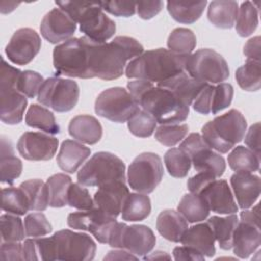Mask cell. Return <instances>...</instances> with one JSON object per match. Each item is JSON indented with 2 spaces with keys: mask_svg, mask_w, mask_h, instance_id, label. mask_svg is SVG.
Wrapping results in <instances>:
<instances>
[{
  "mask_svg": "<svg viewBox=\"0 0 261 261\" xmlns=\"http://www.w3.org/2000/svg\"><path fill=\"white\" fill-rule=\"evenodd\" d=\"M82 39L87 51L90 79L116 80L123 74L126 62L144 52L143 46L127 36H117L109 43H99L86 36Z\"/></svg>",
  "mask_w": 261,
  "mask_h": 261,
  "instance_id": "1",
  "label": "cell"
},
{
  "mask_svg": "<svg viewBox=\"0 0 261 261\" xmlns=\"http://www.w3.org/2000/svg\"><path fill=\"white\" fill-rule=\"evenodd\" d=\"M127 90L138 105L160 124L178 123L188 118L189 106L165 88L145 80H136L127 83Z\"/></svg>",
  "mask_w": 261,
  "mask_h": 261,
  "instance_id": "2",
  "label": "cell"
},
{
  "mask_svg": "<svg viewBox=\"0 0 261 261\" xmlns=\"http://www.w3.org/2000/svg\"><path fill=\"white\" fill-rule=\"evenodd\" d=\"M188 56L163 48L148 50L128 62L125 75L128 79L145 80L158 84L186 71Z\"/></svg>",
  "mask_w": 261,
  "mask_h": 261,
  "instance_id": "3",
  "label": "cell"
},
{
  "mask_svg": "<svg viewBox=\"0 0 261 261\" xmlns=\"http://www.w3.org/2000/svg\"><path fill=\"white\" fill-rule=\"evenodd\" d=\"M246 129L244 115L237 109H230L208 121L202 127V137L211 149L225 154L244 139Z\"/></svg>",
  "mask_w": 261,
  "mask_h": 261,
  "instance_id": "4",
  "label": "cell"
},
{
  "mask_svg": "<svg viewBox=\"0 0 261 261\" xmlns=\"http://www.w3.org/2000/svg\"><path fill=\"white\" fill-rule=\"evenodd\" d=\"M21 71L2 59L0 71V118L1 121L15 125L21 122L28 100L17 90Z\"/></svg>",
  "mask_w": 261,
  "mask_h": 261,
  "instance_id": "5",
  "label": "cell"
},
{
  "mask_svg": "<svg viewBox=\"0 0 261 261\" xmlns=\"http://www.w3.org/2000/svg\"><path fill=\"white\" fill-rule=\"evenodd\" d=\"M113 181H125L123 161L110 152H97L77 172V182L84 187H102Z\"/></svg>",
  "mask_w": 261,
  "mask_h": 261,
  "instance_id": "6",
  "label": "cell"
},
{
  "mask_svg": "<svg viewBox=\"0 0 261 261\" xmlns=\"http://www.w3.org/2000/svg\"><path fill=\"white\" fill-rule=\"evenodd\" d=\"M185 70L195 80L207 84H220L229 76L226 60L212 49H200L190 54Z\"/></svg>",
  "mask_w": 261,
  "mask_h": 261,
  "instance_id": "7",
  "label": "cell"
},
{
  "mask_svg": "<svg viewBox=\"0 0 261 261\" xmlns=\"http://www.w3.org/2000/svg\"><path fill=\"white\" fill-rule=\"evenodd\" d=\"M140 110V106L130 93L113 87L102 91L95 101V112L110 121L123 123Z\"/></svg>",
  "mask_w": 261,
  "mask_h": 261,
  "instance_id": "8",
  "label": "cell"
},
{
  "mask_svg": "<svg viewBox=\"0 0 261 261\" xmlns=\"http://www.w3.org/2000/svg\"><path fill=\"white\" fill-rule=\"evenodd\" d=\"M107 244L113 248L124 249L139 257L147 255L154 249L156 238L147 225H126L123 222L116 221Z\"/></svg>",
  "mask_w": 261,
  "mask_h": 261,
  "instance_id": "9",
  "label": "cell"
},
{
  "mask_svg": "<svg viewBox=\"0 0 261 261\" xmlns=\"http://www.w3.org/2000/svg\"><path fill=\"white\" fill-rule=\"evenodd\" d=\"M162 177V161L159 155L155 153H142L128 166L127 182L130 189L138 193H152L161 182Z\"/></svg>",
  "mask_w": 261,
  "mask_h": 261,
  "instance_id": "10",
  "label": "cell"
},
{
  "mask_svg": "<svg viewBox=\"0 0 261 261\" xmlns=\"http://www.w3.org/2000/svg\"><path fill=\"white\" fill-rule=\"evenodd\" d=\"M53 65L57 74L90 79L87 51L82 37L69 39L57 45L53 50Z\"/></svg>",
  "mask_w": 261,
  "mask_h": 261,
  "instance_id": "11",
  "label": "cell"
},
{
  "mask_svg": "<svg viewBox=\"0 0 261 261\" xmlns=\"http://www.w3.org/2000/svg\"><path fill=\"white\" fill-rule=\"evenodd\" d=\"M80 88L76 82L61 77H48L42 85L38 101L57 112H67L79 101Z\"/></svg>",
  "mask_w": 261,
  "mask_h": 261,
  "instance_id": "12",
  "label": "cell"
},
{
  "mask_svg": "<svg viewBox=\"0 0 261 261\" xmlns=\"http://www.w3.org/2000/svg\"><path fill=\"white\" fill-rule=\"evenodd\" d=\"M56 245L57 260H93L96 254V244L87 233L61 229L53 234Z\"/></svg>",
  "mask_w": 261,
  "mask_h": 261,
  "instance_id": "13",
  "label": "cell"
},
{
  "mask_svg": "<svg viewBox=\"0 0 261 261\" xmlns=\"http://www.w3.org/2000/svg\"><path fill=\"white\" fill-rule=\"evenodd\" d=\"M116 218L106 215L97 207L90 210L72 212L67 216V225L73 229L90 231L102 244H107Z\"/></svg>",
  "mask_w": 261,
  "mask_h": 261,
  "instance_id": "14",
  "label": "cell"
},
{
  "mask_svg": "<svg viewBox=\"0 0 261 261\" xmlns=\"http://www.w3.org/2000/svg\"><path fill=\"white\" fill-rule=\"evenodd\" d=\"M41 45V38L35 30L21 28L12 35L6 45L5 53L12 63L27 65L39 53Z\"/></svg>",
  "mask_w": 261,
  "mask_h": 261,
  "instance_id": "15",
  "label": "cell"
},
{
  "mask_svg": "<svg viewBox=\"0 0 261 261\" xmlns=\"http://www.w3.org/2000/svg\"><path fill=\"white\" fill-rule=\"evenodd\" d=\"M58 139L41 132H25L18 142L17 150L22 158L30 161H47L54 157Z\"/></svg>",
  "mask_w": 261,
  "mask_h": 261,
  "instance_id": "16",
  "label": "cell"
},
{
  "mask_svg": "<svg viewBox=\"0 0 261 261\" xmlns=\"http://www.w3.org/2000/svg\"><path fill=\"white\" fill-rule=\"evenodd\" d=\"M79 23L80 31L86 37L99 43H104L110 39L116 30L114 20L103 12L100 2H92V5L82 16Z\"/></svg>",
  "mask_w": 261,
  "mask_h": 261,
  "instance_id": "17",
  "label": "cell"
},
{
  "mask_svg": "<svg viewBox=\"0 0 261 261\" xmlns=\"http://www.w3.org/2000/svg\"><path fill=\"white\" fill-rule=\"evenodd\" d=\"M76 30V22L60 8H53L43 17L40 24L41 35L51 44L68 41Z\"/></svg>",
  "mask_w": 261,
  "mask_h": 261,
  "instance_id": "18",
  "label": "cell"
},
{
  "mask_svg": "<svg viewBox=\"0 0 261 261\" xmlns=\"http://www.w3.org/2000/svg\"><path fill=\"white\" fill-rule=\"evenodd\" d=\"M199 195L209 210L219 214H233L238 212L232 193L228 184L224 179H213L204 186Z\"/></svg>",
  "mask_w": 261,
  "mask_h": 261,
  "instance_id": "19",
  "label": "cell"
},
{
  "mask_svg": "<svg viewBox=\"0 0 261 261\" xmlns=\"http://www.w3.org/2000/svg\"><path fill=\"white\" fill-rule=\"evenodd\" d=\"M129 191L125 181H113L102 187L94 195V206L106 215L116 218L122 210Z\"/></svg>",
  "mask_w": 261,
  "mask_h": 261,
  "instance_id": "20",
  "label": "cell"
},
{
  "mask_svg": "<svg viewBox=\"0 0 261 261\" xmlns=\"http://www.w3.org/2000/svg\"><path fill=\"white\" fill-rule=\"evenodd\" d=\"M230 185L239 207L248 209L260 196L261 179L251 172H236L230 177Z\"/></svg>",
  "mask_w": 261,
  "mask_h": 261,
  "instance_id": "21",
  "label": "cell"
},
{
  "mask_svg": "<svg viewBox=\"0 0 261 261\" xmlns=\"http://www.w3.org/2000/svg\"><path fill=\"white\" fill-rule=\"evenodd\" d=\"M261 244L260 225L239 220L232 236V249L236 256L245 259L252 255Z\"/></svg>",
  "mask_w": 261,
  "mask_h": 261,
  "instance_id": "22",
  "label": "cell"
},
{
  "mask_svg": "<svg viewBox=\"0 0 261 261\" xmlns=\"http://www.w3.org/2000/svg\"><path fill=\"white\" fill-rule=\"evenodd\" d=\"M207 85V83L195 80L186 71L157 84L158 87L171 91L187 106L193 104L194 100Z\"/></svg>",
  "mask_w": 261,
  "mask_h": 261,
  "instance_id": "23",
  "label": "cell"
},
{
  "mask_svg": "<svg viewBox=\"0 0 261 261\" xmlns=\"http://www.w3.org/2000/svg\"><path fill=\"white\" fill-rule=\"evenodd\" d=\"M180 242L184 246L193 248L204 256L212 257L215 254V238L207 222L199 223L187 228Z\"/></svg>",
  "mask_w": 261,
  "mask_h": 261,
  "instance_id": "24",
  "label": "cell"
},
{
  "mask_svg": "<svg viewBox=\"0 0 261 261\" xmlns=\"http://www.w3.org/2000/svg\"><path fill=\"white\" fill-rule=\"evenodd\" d=\"M90 154V148L84 146L82 143L73 140H65L60 146L56 161L61 170L73 173L85 162Z\"/></svg>",
  "mask_w": 261,
  "mask_h": 261,
  "instance_id": "25",
  "label": "cell"
},
{
  "mask_svg": "<svg viewBox=\"0 0 261 261\" xmlns=\"http://www.w3.org/2000/svg\"><path fill=\"white\" fill-rule=\"evenodd\" d=\"M68 133L73 139L81 143L94 145L102 138V125L96 117L82 114L70 120Z\"/></svg>",
  "mask_w": 261,
  "mask_h": 261,
  "instance_id": "26",
  "label": "cell"
},
{
  "mask_svg": "<svg viewBox=\"0 0 261 261\" xmlns=\"http://www.w3.org/2000/svg\"><path fill=\"white\" fill-rule=\"evenodd\" d=\"M156 228L167 241L178 243L188 228V221L178 211L166 209L159 213L156 220Z\"/></svg>",
  "mask_w": 261,
  "mask_h": 261,
  "instance_id": "27",
  "label": "cell"
},
{
  "mask_svg": "<svg viewBox=\"0 0 261 261\" xmlns=\"http://www.w3.org/2000/svg\"><path fill=\"white\" fill-rule=\"evenodd\" d=\"M22 163L19 158L14 155L11 142L2 137L0 152V179L1 182L12 185L14 180L21 174Z\"/></svg>",
  "mask_w": 261,
  "mask_h": 261,
  "instance_id": "28",
  "label": "cell"
},
{
  "mask_svg": "<svg viewBox=\"0 0 261 261\" xmlns=\"http://www.w3.org/2000/svg\"><path fill=\"white\" fill-rule=\"evenodd\" d=\"M237 1H212L208 6V20L216 28L231 29L238 15Z\"/></svg>",
  "mask_w": 261,
  "mask_h": 261,
  "instance_id": "29",
  "label": "cell"
},
{
  "mask_svg": "<svg viewBox=\"0 0 261 261\" xmlns=\"http://www.w3.org/2000/svg\"><path fill=\"white\" fill-rule=\"evenodd\" d=\"M207 223L210 225L214 238L222 250H229L232 247V236L239 223L238 216L229 214L226 217L212 216Z\"/></svg>",
  "mask_w": 261,
  "mask_h": 261,
  "instance_id": "30",
  "label": "cell"
},
{
  "mask_svg": "<svg viewBox=\"0 0 261 261\" xmlns=\"http://www.w3.org/2000/svg\"><path fill=\"white\" fill-rule=\"evenodd\" d=\"M196 171L209 172L215 177H220L225 171V160L224 158L213 152L209 146L203 148L191 158Z\"/></svg>",
  "mask_w": 261,
  "mask_h": 261,
  "instance_id": "31",
  "label": "cell"
},
{
  "mask_svg": "<svg viewBox=\"0 0 261 261\" xmlns=\"http://www.w3.org/2000/svg\"><path fill=\"white\" fill-rule=\"evenodd\" d=\"M151 201L147 194L132 193L126 197L122 210L121 218L125 221H142L150 215Z\"/></svg>",
  "mask_w": 261,
  "mask_h": 261,
  "instance_id": "32",
  "label": "cell"
},
{
  "mask_svg": "<svg viewBox=\"0 0 261 261\" xmlns=\"http://www.w3.org/2000/svg\"><path fill=\"white\" fill-rule=\"evenodd\" d=\"M27 125L44 130L49 135L60 133V126L56 122L54 114L47 108L38 104H32L25 114Z\"/></svg>",
  "mask_w": 261,
  "mask_h": 261,
  "instance_id": "33",
  "label": "cell"
},
{
  "mask_svg": "<svg viewBox=\"0 0 261 261\" xmlns=\"http://www.w3.org/2000/svg\"><path fill=\"white\" fill-rule=\"evenodd\" d=\"M207 1L200 2H167V10L170 16L179 23L191 24L202 15Z\"/></svg>",
  "mask_w": 261,
  "mask_h": 261,
  "instance_id": "34",
  "label": "cell"
},
{
  "mask_svg": "<svg viewBox=\"0 0 261 261\" xmlns=\"http://www.w3.org/2000/svg\"><path fill=\"white\" fill-rule=\"evenodd\" d=\"M177 211L188 222L195 223L205 220L209 215V208L197 194H186L178 203Z\"/></svg>",
  "mask_w": 261,
  "mask_h": 261,
  "instance_id": "35",
  "label": "cell"
},
{
  "mask_svg": "<svg viewBox=\"0 0 261 261\" xmlns=\"http://www.w3.org/2000/svg\"><path fill=\"white\" fill-rule=\"evenodd\" d=\"M229 167L236 172H254L259 170L260 155L244 146H237L227 157Z\"/></svg>",
  "mask_w": 261,
  "mask_h": 261,
  "instance_id": "36",
  "label": "cell"
},
{
  "mask_svg": "<svg viewBox=\"0 0 261 261\" xmlns=\"http://www.w3.org/2000/svg\"><path fill=\"white\" fill-rule=\"evenodd\" d=\"M70 176L64 173H56L47 179V192L49 206L61 208L67 205V194L71 185Z\"/></svg>",
  "mask_w": 261,
  "mask_h": 261,
  "instance_id": "37",
  "label": "cell"
},
{
  "mask_svg": "<svg viewBox=\"0 0 261 261\" xmlns=\"http://www.w3.org/2000/svg\"><path fill=\"white\" fill-rule=\"evenodd\" d=\"M19 188L24 192L31 211H44L49 205L46 184L41 179H29L20 184Z\"/></svg>",
  "mask_w": 261,
  "mask_h": 261,
  "instance_id": "38",
  "label": "cell"
},
{
  "mask_svg": "<svg viewBox=\"0 0 261 261\" xmlns=\"http://www.w3.org/2000/svg\"><path fill=\"white\" fill-rule=\"evenodd\" d=\"M236 80L239 86L248 92H256L261 87V63L247 59L246 63L236 71Z\"/></svg>",
  "mask_w": 261,
  "mask_h": 261,
  "instance_id": "39",
  "label": "cell"
},
{
  "mask_svg": "<svg viewBox=\"0 0 261 261\" xmlns=\"http://www.w3.org/2000/svg\"><path fill=\"white\" fill-rule=\"evenodd\" d=\"M236 31L241 37H248L257 29L259 22L258 7L251 1H245L238 9Z\"/></svg>",
  "mask_w": 261,
  "mask_h": 261,
  "instance_id": "40",
  "label": "cell"
},
{
  "mask_svg": "<svg viewBox=\"0 0 261 261\" xmlns=\"http://www.w3.org/2000/svg\"><path fill=\"white\" fill-rule=\"evenodd\" d=\"M1 194V208L3 211L15 215H24L30 210L28 198L20 188H4Z\"/></svg>",
  "mask_w": 261,
  "mask_h": 261,
  "instance_id": "41",
  "label": "cell"
},
{
  "mask_svg": "<svg viewBox=\"0 0 261 261\" xmlns=\"http://www.w3.org/2000/svg\"><path fill=\"white\" fill-rule=\"evenodd\" d=\"M197 44L192 30L186 28L174 29L167 39V47L171 52L179 55H190Z\"/></svg>",
  "mask_w": 261,
  "mask_h": 261,
  "instance_id": "42",
  "label": "cell"
},
{
  "mask_svg": "<svg viewBox=\"0 0 261 261\" xmlns=\"http://www.w3.org/2000/svg\"><path fill=\"white\" fill-rule=\"evenodd\" d=\"M164 163L168 173L176 178L187 176L192 161L190 157L179 148H171L164 155Z\"/></svg>",
  "mask_w": 261,
  "mask_h": 261,
  "instance_id": "43",
  "label": "cell"
},
{
  "mask_svg": "<svg viewBox=\"0 0 261 261\" xmlns=\"http://www.w3.org/2000/svg\"><path fill=\"white\" fill-rule=\"evenodd\" d=\"M2 242H19L24 239L25 230L22 220L15 214H3L0 217Z\"/></svg>",
  "mask_w": 261,
  "mask_h": 261,
  "instance_id": "44",
  "label": "cell"
},
{
  "mask_svg": "<svg viewBox=\"0 0 261 261\" xmlns=\"http://www.w3.org/2000/svg\"><path fill=\"white\" fill-rule=\"evenodd\" d=\"M156 123V119L150 113L140 109L127 120V127L134 136L139 138H148L154 133Z\"/></svg>",
  "mask_w": 261,
  "mask_h": 261,
  "instance_id": "45",
  "label": "cell"
},
{
  "mask_svg": "<svg viewBox=\"0 0 261 261\" xmlns=\"http://www.w3.org/2000/svg\"><path fill=\"white\" fill-rule=\"evenodd\" d=\"M188 130L187 124H161L155 130V139L166 147H173L187 136Z\"/></svg>",
  "mask_w": 261,
  "mask_h": 261,
  "instance_id": "46",
  "label": "cell"
},
{
  "mask_svg": "<svg viewBox=\"0 0 261 261\" xmlns=\"http://www.w3.org/2000/svg\"><path fill=\"white\" fill-rule=\"evenodd\" d=\"M43 76L34 70L21 71L18 82L17 90L28 98H35L44 83Z\"/></svg>",
  "mask_w": 261,
  "mask_h": 261,
  "instance_id": "47",
  "label": "cell"
},
{
  "mask_svg": "<svg viewBox=\"0 0 261 261\" xmlns=\"http://www.w3.org/2000/svg\"><path fill=\"white\" fill-rule=\"evenodd\" d=\"M24 230L27 237L39 238L52 231V225L43 213H31L24 218Z\"/></svg>",
  "mask_w": 261,
  "mask_h": 261,
  "instance_id": "48",
  "label": "cell"
},
{
  "mask_svg": "<svg viewBox=\"0 0 261 261\" xmlns=\"http://www.w3.org/2000/svg\"><path fill=\"white\" fill-rule=\"evenodd\" d=\"M67 205L79 210H90L94 207V200L82 185L71 184L67 194Z\"/></svg>",
  "mask_w": 261,
  "mask_h": 261,
  "instance_id": "49",
  "label": "cell"
},
{
  "mask_svg": "<svg viewBox=\"0 0 261 261\" xmlns=\"http://www.w3.org/2000/svg\"><path fill=\"white\" fill-rule=\"evenodd\" d=\"M233 98V88L230 84L220 83L214 87L212 95L211 113L216 114L228 107Z\"/></svg>",
  "mask_w": 261,
  "mask_h": 261,
  "instance_id": "50",
  "label": "cell"
},
{
  "mask_svg": "<svg viewBox=\"0 0 261 261\" xmlns=\"http://www.w3.org/2000/svg\"><path fill=\"white\" fill-rule=\"evenodd\" d=\"M102 9L115 16L129 17L137 10V2L134 1H106L100 2Z\"/></svg>",
  "mask_w": 261,
  "mask_h": 261,
  "instance_id": "51",
  "label": "cell"
},
{
  "mask_svg": "<svg viewBox=\"0 0 261 261\" xmlns=\"http://www.w3.org/2000/svg\"><path fill=\"white\" fill-rule=\"evenodd\" d=\"M214 86L208 84L197 96V98L193 102V108L195 111L207 115L211 113L212 106V95H213Z\"/></svg>",
  "mask_w": 261,
  "mask_h": 261,
  "instance_id": "52",
  "label": "cell"
},
{
  "mask_svg": "<svg viewBox=\"0 0 261 261\" xmlns=\"http://www.w3.org/2000/svg\"><path fill=\"white\" fill-rule=\"evenodd\" d=\"M0 259L3 261L23 260L22 244L18 242H2L0 249Z\"/></svg>",
  "mask_w": 261,
  "mask_h": 261,
  "instance_id": "53",
  "label": "cell"
},
{
  "mask_svg": "<svg viewBox=\"0 0 261 261\" xmlns=\"http://www.w3.org/2000/svg\"><path fill=\"white\" fill-rule=\"evenodd\" d=\"M163 7L162 1H140L137 2V12L142 19H151L157 15Z\"/></svg>",
  "mask_w": 261,
  "mask_h": 261,
  "instance_id": "54",
  "label": "cell"
},
{
  "mask_svg": "<svg viewBox=\"0 0 261 261\" xmlns=\"http://www.w3.org/2000/svg\"><path fill=\"white\" fill-rule=\"evenodd\" d=\"M216 177L214 175H212L211 173L209 172H205V171H201V172H198L196 175L190 177L188 179V182H187V186H188V189L191 193L193 194H198L200 192V190L206 186L209 181L215 179Z\"/></svg>",
  "mask_w": 261,
  "mask_h": 261,
  "instance_id": "55",
  "label": "cell"
},
{
  "mask_svg": "<svg viewBox=\"0 0 261 261\" xmlns=\"http://www.w3.org/2000/svg\"><path fill=\"white\" fill-rule=\"evenodd\" d=\"M173 257L175 260H191V261H202L204 260V255L199 253L193 248L181 246V247H175L173 249Z\"/></svg>",
  "mask_w": 261,
  "mask_h": 261,
  "instance_id": "56",
  "label": "cell"
},
{
  "mask_svg": "<svg viewBox=\"0 0 261 261\" xmlns=\"http://www.w3.org/2000/svg\"><path fill=\"white\" fill-rule=\"evenodd\" d=\"M260 123L256 122L255 124L251 125L246 137L245 143L253 152L257 155H260Z\"/></svg>",
  "mask_w": 261,
  "mask_h": 261,
  "instance_id": "57",
  "label": "cell"
},
{
  "mask_svg": "<svg viewBox=\"0 0 261 261\" xmlns=\"http://www.w3.org/2000/svg\"><path fill=\"white\" fill-rule=\"evenodd\" d=\"M244 54L248 59L260 61V37L256 36L247 41L244 46Z\"/></svg>",
  "mask_w": 261,
  "mask_h": 261,
  "instance_id": "58",
  "label": "cell"
},
{
  "mask_svg": "<svg viewBox=\"0 0 261 261\" xmlns=\"http://www.w3.org/2000/svg\"><path fill=\"white\" fill-rule=\"evenodd\" d=\"M241 220L247 221L256 225L259 224V205H256L252 210H247L244 209V211L241 212Z\"/></svg>",
  "mask_w": 261,
  "mask_h": 261,
  "instance_id": "59",
  "label": "cell"
},
{
  "mask_svg": "<svg viewBox=\"0 0 261 261\" xmlns=\"http://www.w3.org/2000/svg\"><path fill=\"white\" fill-rule=\"evenodd\" d=\"M137 260L138 257L127 251H110L107 256H105L104 260Z\"/></svg>",
  "mask_w": 261,
  "mask_h": 261,
  "instance_id": "60",
  "label": "cell"
},
{
  "mask_svg": "<svg viewBox=\"0 0 261 261\" xmlns=\"http://www.w3.org/2000/svg\"><path fill=\"white\" fill-rule=\"evenodd\" d=\"M19 5V3H14V2H5L2 1L1 2V13L5 14V13H9L11 11H13L17 6Z\"/></svg>",
  "mask_w": 261,
  "mask_h": 261,
  "instance_id": "61",
  "label": "cell"
},
{
  "mask_svg": "<svg viewBox=\"0 0 261 261\" xmlns=\"http://www.w3.org/2000/svg\"><path fill=\"white\" fill-rule=\"evenodd\" d=\"M164 258L169 259L170 257L167 254H165V252L157 251V252H154V254L151 256H146L144 259H164Z\"/></svg>",
  "mask_w": 261,
  "mask_h": 261,
  "instance_id": "62",
  "label": "cell"
}]
</instances>
